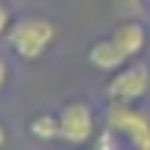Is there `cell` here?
Listing matches in <instances>:
<instances>
[{
  "mask_svg": "<svg viewBox=\"0 0 150 150\" xmlns=\"http://www.w3.org/2000/svg\"><path fill=\"white\" fill-rule=\"evenodd\" d=\"M97 150H150V120L142 108L108 103Z\"/></svg>",
  "mask_w": 150,
  "mask_h": 150,
  "instance_id": "obj_1",
  "label": "cell"
},
{
  "mask_svg": "<svg viewBox=\"0 0 150 150\" xmlns=\"http://www.w3.org/2000/svg\"><path fill=\"white\" fill-rule=\"evenodd\" d=\"M59 36V28L50 17L42 14H25L20 20L11 22L8 33H6V42H8L11 53L22 61H39L42 56H47V50L56 45Z\"/></svg>",
  "mask_w": 150,
  "mask_h": 150,
  "instance_id": "obj_2",
  "label": "cell"
},
{
  "mask_svg": "<svg viewBox=\"0 0 150 150\" xmlns=\"http://www.w3.org/2000/svg\"><path fill=\"white\" fill-rule=\"evenodd\" d=\"M56 114H59V142L70 147H83L97 136V117L86 100H70Z\"/></svg>",
  "mask_w": 150,
  "mask_h": 150,
  "instance_id": "obj_3",
  "label": "cell"
},
{
  "mask_svg": "<svg viewBox=\"0 0 150 150\" xmlns=\"http://www.w3.org/2000/svg\"><path fill=\"white\" fill-rule=\"evenodd\" d=\"M147 92H150V67L139 59L128 61L117 72H111L106 83L108 103H122V106H136Z\"/></svg>",
  "mask_w": 150,
  "mask_h": 150,
  "instance_id": "obj_4",
  "label": "cell"
},
{
  "mask_svg": "<svg viewBox=\"0 0 150 150\" xmlns=\"http://www.w3.org/2000/svg\"><path fill=\"white\" fill-rule=\"evenodd\" d=\"M108 36H111V42L120 47V53L128 61H136L147 47V28H145V22H139V20L117 22V25L108 31Z\"/></svg>",
  "mask_w": 150,
  "mask_h": 150,
  "instance_id": "obj_5",
  "label": "cell"
},
{
  "mask_svg": "<svg viewBox=\"0 0 150 150\" xmlns=\"http://www.w3.org/2000/svg\"><path fill=\"white\" fill-rule=\"evenodd\" d=\"M86 61H89L95 70H100V72H117L120 67H125L128 64V59H125L122 53H120V47L111 42V36H100V39H95V42L89 45V50H86Z\"/></svg>",
  "mask_w": 150,
  "mask_h": 150,
  "instance_id": "obj_6",
  "label": "cell"
},
{
  "mask_svg": "<svg viewBox=\"0 0 150 150\" xmlns=\"http://www.w3.org/2000/svg\"><path fill=\"white\" fill-rule=\"evenodd\" d=\"M28 134H31V139L36 142H56L59 139V114L53 111H42V114H33L31 120H28Z\"/></svg>",
  "mask_w": 150,
  "mask_h": 150,
  "instance_id": "obj_7",
  "label": "cell"
},
{
  "mask_svg": "<svg viewBox=\"0 0 150 150\" xmlns=\"http://www.w3.org/2000/svg\"><path fill=\"white\" fill-rule=\"evenodd\" d=\"M11 22H14V14H11L8 3H6V0H0V36H3V39H6V33H8Z\"/></svg>",
  "mask_w": 150,
  "mask_h": 150,
  "instance_id": "obj_8",
  "label": "cell"
},
{
  "mask_svg": "<svg viewBox=\"0 0 150 150\" xmlns=\"http://www.w3.org/2000/svg\"><path fill=\"white\" fill-rule=\"evenodd\" d=\"M8 75H11V70H8V61L3 59V53H0V92L6 89V83H8Z\"/></svg>",
  "mask_w": 150,
  "mask_h": 150,
  "instance_id": "obj_9",
  "label": "cell"
},
{
  "mask_svg": "<svg viewBox=\"0 0 150 150\" xmlns=\"http://www.w3.org/2000/svg\"><path fill=\"white\" fill-rule=\"evenodd\" d=\"M6 139H8V136H6V128H3V122H0V150L6 147Z\"/></svg>",
  "mask_w": 150,
  "mask_h": 150,
  "instance_id": "obj_10",
  "label": "cell"
},
{
  "mask_svg": "<svg viewBox=\"0 0 150 150\" xmlns=\"http://www.w3.org/2000/svg\"><path fill=\"white\" fill-rule=\"evenodd\" d=\"M145 6H147V8H150V0H145Z\"/></svg>",
  "mask_w": 150,
  "mask_h": 150,
  "instance_id": "obj_11",
  "label": "cell"
}]
</instances>
